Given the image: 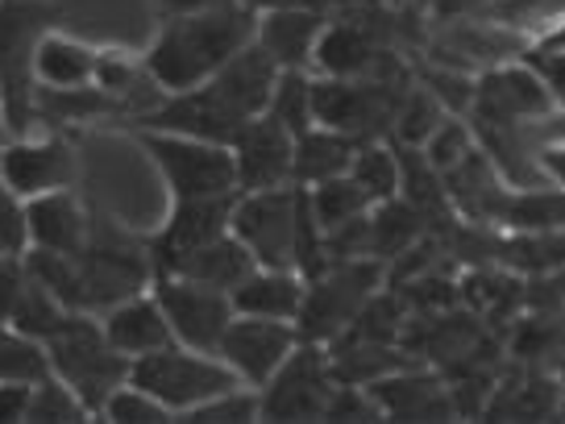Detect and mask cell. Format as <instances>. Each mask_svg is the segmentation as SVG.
Wrapping results in <instances>:
<instances>
[{
    "label": "cell",
    "instance_id": "obj_11",
    "mask_svg": "<svg viewBox=\"0 0 565 424\" xmlns=\"http://www.w3.org/2000/svg\"><path fill=\"white\" fill-rule=\"evenodd\" d=\"M300 346L296 320H266V317H237L221 337L216 358L230 367L246 388H266L270 374L287 362V353Z\"/></svg>",
    "mask_w": 565,
    "mask_h": 424
},
{
    "label": "cell",
    "instance_id": "obj_2",
    "mask_svg": "<svg viewBox=\"0 0 565 424\" xmlns=\"http://www.w3.org/2000/svg\"><path fill=\"white\" fill-rule=\"evenodd\" d=\"M58 9L46 0H0V105L13 138H25L38 121L34 51L42 34L54 30Z\"/></svg>",
    "mask_w": 565,
    "mask_h": 424
},
{
    "label": "cell",
    "instance_id": "obj_19",
    "mask_svg": "<svg viewBox=\"0 0 565 424\" xmlns=\"http://www.w3.org/2000/svg\"><path fill=\"white\" fill-rule=\"evenodd\" d=\"M100 329L105 337L113 341V350H121L129 362L141 358V353L150 350H162V346H171L175 337H171V325L162 317V304L154 296H129V300L113 304L100 320Z\"/></svg>",
    "mask_w": 565,
    "mask_h": 424
},
{
    "label": "cell",
    "instance_id": "obj_33",
    "mask_svg": "<svg viewBox=\"0 0 565 424\" xmlns=\"http://www.w3.org/2000/svg\"><path fill=\"white\" fill-rule=\"evenodd\" d=\"M266 117H275L282 129H291L300 138L303 129H312L317 117H312V80L308 71H279V84H275V96L266 105Z\"/></svg>",
    "mask_w": 565,
    "mask_h": 424
},
{
    "label": "cell",
    "instance_id": "obj_31",
    "mask_svg": "<svg viewBox=\"0 0 565 424\" xmlns=\"http://www.w3.org/2000/svg\"><path fill=\"white\" fill-rule=\"evenodd\" d=\"M308 204H312L317 225L324 233L337 230V225H345V221H358V216H366V212L374 209L371 195L358 188L353 176H337V179L317 183V188H308Z\"/></svg>",
    "mask_w": 565,
    "mask_h": 424
},
{
    "label": "cell",
    "instance_id": "obj_22",
    "mask_svg": "<svg viewBox=\"0 0 565 424\" xmlns=\"http://www.w3.org/2000/svg\"><path fill=\"white\" fill-rule=\"evenodd\" d=\"M366 391L374 395V404L383 407L395 421H441L454 412L449 391H441V383L433 374H407L391 371L383 379L366 383Z\"/></svg>",
    "mask_w": 565,
    "mask_h": 424
},
{
    "label": "cell",
    "instance_id": "obj_47",
    "mask_svg": "<svg viewBox=\"0 0 565 424\" xmlns=\"http://www.w3.org/2000/svg\"><path fill=\"white\" fill-rule=\"evenodd\" d=\"M162 4L171 18H183V13H209V9H230V4H242V0H154Z\"/></svg>",
    "mask_w": 565,
    "mask_h": 424
},
{
    "label": "cell",
    "instance_id": "obj_30",
    "mask_svg": "<svg viewBox=\"0 0 565 424\" xmlns=\"http://www.w3.org/2000/svg\"><path fill=\"white\" fill-rule=\"evenodd\" d=\"M482 18L503 25V30H512L515 38H524L532 46L557 21H565V0H487V13Z\"/></svg>",
    "mask_w": 565,
    "mask_h": 424
},
{
    "label": "cell",
    "instance_id": "obj_46",
    "mask_svg": "<svg viewBox=\"0 0 565 424\" xmlns=\"http://www.w3.org/2000/svg\"><path fill=\"white\" fill-rule=\"evenodd\" d=\"M541 171H545V179H553L557 188H565V138L541 146Z\"/></svg>",
    "mask_w": 565,
    "mask_h": 424
},
{
    "label": "cell",
    "instance_id": "obj_13",
    "mask_svg": "<svg viewBox=\"0 0 565 424\" xmlns=\"http://www.w3.org/2000/svg\"><path fill=\"white\" fill-rule=\"evenodd\" d=\"M79 176V159L63 138H9L0 150V179L18 195L34 200L46 192H63Z\"/></svg>",
    "mask_w": 565,
    "mask_h": 424
},
{
    "label": "cell",
    "instance_id": "obj_44",
    "mask_svg": "<svg viewBox=\"0 0 565 424\" xmlns=\"http://www.w3.org/2000/svg\"><path fill=\"white\" fill-rule=\"evenodd\" d=\"M30 287V266L25 258H0V325H9L18 300Z\"/></svg>",
    "mask_w": 565,
    "mask_h": 424
},
{
    "label": "cell",
    "instance_id": "obj_14",
    "mask_svg": "<svg viewBox=\"0 0 565 424\" xmlns=\"http://www.w3.org/2000/svg\"><path fill=\"white\" fill-rule=\"evenodd\" d=\"M233 167H237V188L242 192H263V188H287L296 183V134L282 129L275 117H254L242 125V134L233 138Z\"/></svg>",
    "mask_w": 565,
    "mask_h": 424
},
{
    "label": "cell",
    "instance_id": "obj_12",
    "mask_svg": "<svg viewBox=\"0 0 565 424\" xmlns=\"http://www.w3.org/2000/svg\"><path fill=\"white\" fill-rule=\"evenodd\" d=\"M387 84H371V80H329L320 75L312 80V117L324 129L350 134L358 141H371L383 125L395 117L391 92H383Z\"/></svg>",
    "mask_w": 565,
    "mask_h": 424
},
{
    "label": "cell",
    "instance_id": "obj_7",
    "mask_svg": "<svg viewBox=\"0 0 565 424\" xmlns=\"http://www.w3.org/2000/svg\"><path fill=\"white\" fill-rule=\"evenodd\" d=\"M379 283V266L362 258H345L337 266H324L317 279L303 287V308L296 317L303 341H329L345 333L358 308L371 300V287Z\"/></svg>",
    "mask_w": 565,
    "mask_h": 424
},
{
    "label": "cell",
    "instance_id": "obj_16",
    "mask_svg": "<svg viewBox=\"0 0 565 424\" xmlns=\"http://www.w3.org/2000/svg\"><path fill=\"white\" fill-rule=\"evenodd\" d=\"M275 84H279V63H275L258 42L242 46V51L233 54L230 63L209 80V88L216 92V96L225 100V108H230L233 117H242V121L263 117L266 105H270V96H275Z\"/></svg>",
    "mask_w": 565,
    "mask_h": 424
},
{
    "label": "cell",
    "instance_id": "obj_49",
    "mask_svg": "<svg viewBox=\"0 0 565 424\" xmlns=\"http://www.w3.org/2000/svg\"><path fill=\"white\" fill-rule=\"evenodd\" d=\"M13 138V134H9V121H4V105H0V150H4V141Z\"/></svg>",
    "mask_w": 565,
    "mask_h": 424
},
{
    "label": "cell",
    "instance_id": "obj_34",
    "mask_svg": "<svg viewBox=\"0 0 565 424\" xmlns=\"http://www.w3.org/2000/svg\"><path fill=\"white\" fill-rule=\"evenodd\" d=\"M399 195H404L412 209H420V216L445 200L441 171L424 159L420 146H404L399 150Z\"/></svg>",
    "mask_w": 565,
    "mask_h": 424
},
{
    "label": "cell",
    "instance_id": "obj_5",
    "mask_svg": "<svg viewBox=\"0 0 565 424\" xmlns=\"http://www.w3.org/2000/svg\"><path fill=\"white\" fill-rule=\"evenodd\" d=\"M141 150L159 167L162 183L171 188V200H221V195L242 192L230 146L146 129L141 134Z\"/></svg>",
    "mask_w": 565,
    "mask_h": 424
},
{
    "label": "cell",
    "instance_id": "obj_38",
    "mask_svg": "<svg viewBox=\"0 0 565 424\" xmlns=\"http://www.w3.org/2000/svg\"><path fill=\"white\" fill-rule=\"evenodd\" d=\"M84 416H92L88 407H84V400L75 395V391L58 379V374H51V379H42V383H34V395H30V416L25 421L30 424H42V421H84Z\"/></svg>",
    "mask_w": 565,
    "mask_h": 424
},
{
    "label": "cell",
    "instance_id": "obj_37",
    "mask_svg": "<svg viewBox=\"0 0 565 424\" xmlns=\"http://www.w3.org/2000/svg\"><path fill=\"white\" fill-rule=\"evenodd\" d=\"M100 421H117V424H162L175 421L171 407H162L150 391L134 388V383H121V388L108 395V404L100 407Z\"/></svg>",
    "mask_w": 565,
    "mask_h": 424
},
{
    "label": "cell",
    "instance_id": "obj_39",
    "mask_svg": "<svg viewBox=\"0 0 565 424\" xmlns=\"http://www.w3.org/2000/svg\"><path fill=\"white\" fill-rule=\"evenodd\" d=\"M30 254V204L0 179V258Z\"/></svg>",
    "mask_w": 565,
    "mask_h": 424
},
{
    "label": "cell",
    "instance_id": "obj_42",
    "mask_svg": "<svg viewBox=\"0 0 565 424\" xmlns=\"http://www.w3.org/2000/svg\"><path fill=\"white\" fill-rule=\"evenodd\" d=\"M424 88L433 92V96H437L454 117H461V113H470V108H475V80L458 67L454 71H428Z\"/></svg>",
    "mask_w": 565,
    "mask_h": 424
},
{
    "label": "cell",
    "instance_id": "obj_1",
    "mask_svg": "<svg viewBox=\"0 0 565 424\" xmlns=\"http://www.w3.org/2000/svg\"><path fill=\"white\" fill-rule=\"evenodd\" d=\"M254 9L230 4V9H209V13H183L167 18L159 38L146 51V71L167 96L192 92L209 84L216 71L230 63L233 54L254 42Z\"/></svg>",
    "mask_w": 565,
    "mask_h": 424
},
{
    "label": "cell",
    "instance_id": "obj_29",
    "mask_svg": "<svg viewBox=\"0 0 565 424\" xmlns=\"http://www.w3.org/2000/svg\"><path fill=\"white\" fill-rule=\"evenodd\" d=\"M51 350L42 337H30L21 329H9L0 325V383H42L51 379Z\"/></svg>",
    "mask_w": 565,
    "mask_h": 424
},
{
    "label": "cell",
    "instance_id": "obj_8",
    "mask_svg": "<svg viewBox=\"0 0 565 424\" xmlns=\"http://www.w3.org/2000/svg\"><path fill=\"white\" fill-rule=\"evenodd\" d=\"M337 388L333 362L324 358L317 341H303L287 353L279 371L258 395V421H317Z\"/></svg>",
    "mask_w": 565,
    "mask_h": 424
},
{
    "label": "cell",
    "instance_id": "obj_20",
    "mask_svg": "<svg viewBox=\"0 0 565 424\" xmlns=\"http://www.w3.org/2000/svg\"><path fill=\"white\" fill-rule=\"evenodd\" d=\"M30 204V246L38 250H54V254H79L88 246V212L75 195L63 188V192H46L25 200Z\"/></svg>",
    "mask_w": 565,
    "mask_h": 424
},
{
    "label": "cell",
    "instance_id": "obj_24",
    "mask_svg": "<svg viewBox=\"0 0 565 424\" xmlns=\"http://www.w3.org/2000/svg\"><path fill=\"white\" fill-rule=\"evenodd\" d=\"M96 54L88 42L58 30H46L34 51V80L38 88H88L96 80Z\"/></svg>",
    "mask_w": 565,
    "mask_h": 424
},
{
    "label": "cell",
    "instance_id": "obj_21",
    "mask_svg": "<svg viewBox=\"0 0 565 424\" xmlns=\"http://www.w3.org/2000/svg\"><path fill=\"white\" fill-rule=\"evenodd\" d=\"M445 195L458 200L461 212H470L475 221H499L508 209V179L499 176V167L487 159V150H470L458 167L445 171Z\"/></svg>",
    "mask_w": 565,
    "mask_h": 424
},
{
    "label": "cell",
    "instance_id": "obj_15",
    "mask_svg": "<svg viewBox=\"0 0 565 424\" xmlns=\"http://www.w3.org/2000/svg\"><path fill=\"white\" fill-rule=\"evenodd\" d=\"M233 200L237 195H221V200H175V209L162 221V233L154 237V250H150L154 275H171L179 266V258H188L204 242L230 233Z\"/></svg>",
    "mask_w": 565,
    "mask_h": 424
},
{
    "label": "cell",
    "instance_id": "obj_9",
    "mask_svg": "<svg viewBox=\"0 0 565 424\" xmlns=\"http://www.w3.org/2000/svg\"><path fill=\"white\" fill-rule=\"evenodd\" d=\"M154 300L162 304L171 337L179 346L200 353L221 350V337L230 329V320L237 317L230 292H216V287H204V283L183 279V275H159L154 279Z\"/></svg>",
    "mask_w": 565,
    "mask_h": 424
},
{
    "label": "cell",
    "instance_id": "obj_18",
    "mask_svg": "<svg viewBox=\"0 0 565 424\" xmlns=\"http://www.w3.org/2000/svg\"><path fill=\"white\" fill-rule=\"evenodd\" d=\"M303 279L300 271L287 266H254L246 279L233 287V312L266 320H296L303 308Z\"/></svg>",
    "mask_w": 565,
    "mask_h": 424
},
{
    "label": "cell",
    "instance_id": "obj_10",
    "mask_svg": "<svg viewBox=\"0 0 565 424\" xmlns=\"http://www.w3.org/2000/svg\"><path fill=\"white\" fill-rule=\"evenodd\" d=\"M553 96H548L545 80L536 75L529 59L520 63H499L487 67L475 80V113L487 125H524V121H548L553 113Z\"/></svg>",
    "mask_w": 565,
    "mask_h": 424
},
{
    "label": "cell",
    "instance_id": "obj_25",
    "mask_svg": "<svg viewBox=\"0 0 565 424\" xmlns=\"http://www.w3.org/2000/svg\"><path fill=\"white\" fill-rule=\"evenodd\" d=\"M362 141L350 138V134H337V129H324V125H312L296 138V167H291V179L300 188H317L324 179L350 176V162L358 155Z\"/></svg>",
    "mask_w": 565,
    "mask_h": 424
},
{
    "label": "cell",
    "instance_id": "obj_17",
    "mask_svg": "<svg viewBox=\"0 0 565 424\" xmlns=\"http://www.w3.org/2000/svg\"><path fill=\"white\" fill-rule=\"evenodd\" d=\"M320 34H324L320 13L303 9V4H291V0L263 9V18H258V25H254V42L279 63V71L312 67V54H317Z\"/></svg>",
    "mask_w": 565,
    "mask_h": 424
},
{
    "label": "cell",
    "instance_id": "obj_32",
    "mask_svg": "<svg viewBox=\"0 0 565 424\" xmlns=\"http://www.w3.org/2000/svg\"><path fill=\"white\" fill-rule=\"evenodd\" d=\"M350 176L371 195V204H383L391 195H399V155L379 141H362L350 162Z\"/></svg>",
    "mask_w": 565,
    "mask_h": 424
},
{
    "label": "cell",
    "instance_id": "obj_48",
    "mask_svg": "<svg viewBox=\"0 0 565 424\" xmlns=\"http://www.w3.org/2000/svg\"><path fill=\"white\" fill-rule=\"evenodd\" d=\"M532 46H545V51H565V21H557V25H553L541 42H532Z\"/></svg>",
    "mask_w": 565,
    "mask_h": 424
},
{
    "label": "cell",
    "instance_id": "obj_41",
    "mask_svg": "<svg viewBox=\"0 0 565 424\" xmlns=\"http://www.w3.org/2000/svg\"><path fill=\"white\" fill-rule=\"evenodd\" d=\"M420 150H424V159L433 162V167H437V171L445 176L449 167H458V162L466 159L470 150H475V134H470V129H466L458 117H449V121L437 125V134L424 141Z\"/></svg>",
    "mask_w": 565,
    "mask_h": 424
},
{
    "label": "cell",
    "instance_id": "obj_27",
    "mask_svg": "<svg viewBox=\"0 0 565 424\" xmlns=\"http://www.w3.org/2000/svg\"><path fill=\"white\" fill-rule=\"evenodd\" d=\"M499 221L515 233H565V188L536 183V188L508 195V209Z\"/></svg>",
    "mask_w": 565,
    "mask_h": 424
},
{
    "label": "cell",
    "instance_id": "obj_50",
    "mask_svg": "<svg viewBox=\"0 0 565 424\" xmlns=\"http://www.w3.org/2000/svg\"><path fill=\"white\" fill-rule=\"evenodd\" d=\"M242 4H249V9H270V4H279V0H242Z\"/></svg>",
    "mask_w": 565,
    "mask_h": 424
},
{
    "label": "cell",
    "instance_id": "obj_28",
    "mask_svg": "<svg viewBox=\"0 0 565 424\" xmlns=\"http://www.w3.org/2000/svg\"><path fill=\"white\" fill-rule=\"evenodd\" d=\"M420 237V209H412L404 195H391L371 209V254L374 258H399Z\"/></svg>",
    "mask_w": 565,
    "mask_h": 424
},
{
    "label": "cell",
    "instance_id": "obj_26",
    "mask_svg": "<svg viewBox=\"0 0 565 424\" xmlns=\"http://www.w3.org/2000/svg\"><path fill=\"white\" fill-rule=\"evenodd\" d=\"M374 63H379V46L362 25H329L312 54V67L329 80H366Z\"/></svg>",
    "mask_w": 565,
    "mask_h": 424
},
{
    "label": "cell",
    "instance_id": "obj_43",
    "mask_svg": "<svg viewBox=\"0 0 565 424\" xmlns=\"http://www.w3.org/2000/svg\"><path fill=\"white\" fill-rule=\"evenodd\" d=\"M524 59H529L532 67H536V75L545 80V88H548V96H553V105L565 108V51L529 46V51H524Z\"/></svg>",
    "mask_w": 565,
    "mask_h": 424
},
{
    "label": "cell",
    "instance_id": "obj_35",
    "mask_svg": "<svg viewBox=\"0 0 565 424\" xmlns=\"http://www.w3.org/2000/svg\"><path fill=\"white\" fill-rule=\"evenodd\" d=\"M391 121H395V138L404 141V146H424V141L437 134V125L445 121V105L428 88H416L407 92V96H399Z\"/></svg>",
    "mask_w": 565,
    "mask_h": 424
},
{
    "label": "cell",
    "instance_id": "obj_3",
    "mask_svg": "<svg viewBox=\"0 0 565 424\" xmlns=\"http://www.w3.org/2000/svg\"><path fill=\"white\" fill-rule=\"evenodd\" d=\"M46 350H51L54 374L84 400L92 416H100L108 395L129 383V358L113 350L105 329L88 320V312H67V320L46 337Z\"/></svg>",
    "mask_w": 565,
    "mask_h": 424
},
{
    "label": "cell",
    "instance_id": "obj_23",
    "mask_svg": "<svg viewBox=\"0 0 565 424\" xmlns=\"http://www.w3.org/2000/svg\"><path fill=\"white\" fill-rule=\"evenodd\" d=\"M254 254L242 246V237L237 233H221V237H212L204 242L200 250H192L188 258H179V266L171 275H183V279H195L204 283V287H216V292H230L246 279L249 271H254Z\"/></svg>",
    "mask_w": 565,
    "mask_h": 424
},
{
    "label": "cell",
    "instance_id": "obj_36",
    "mask_svg": "<svg viewBox=\"0 0 565 424\" xmlns=\"http://www.w3.org/2000/svg\"><path fill=\"white\" fill-rule=\"evenodd\" d=\"M63 320H67V308L30 275V287H25V296H21L18 308H13V317H9V329H21V333L46 341Z\"/></svg>",
    "mask_w": 565,
    "mask_h": 424
},
{
    "label": "cell",
    "instance_id": "obj_6",
    "mask_svg": "<svg viewBox=\"0 0 565 424\" xmlns=\"http://www.w3.org/2000/svg\"><path fill=\"white\" fill-rule=\"evenodd\" d=\"M230 230L254 254L258 266H287L296 271V230H300V183L237 192Z\"/></svg>",
    "mask_w": 565,
    "mask_h": 424
},
{
    "label": "cell",
    "instance_id": "obj_45",
    "mask_svg": "<svg viewBox=\"0 0 565 424\" xmlns=\"http://www.w3.org/2000/svg\"><path fill=\"white\" fill-rule=\"evenodd\" d=\"M30 383H0V424L4 421H25L30 416Z\"/></svg>",
    "mask_w": 565,
    "mask_h": 424
},
{
    "label": "cell",
    "instance_id": "obj_40",
    "mask_svg": "<svg viewBox=\"0 0 565 424\" xmlns=\"http://www.w3.org/2000/svg\"><path fill=\"white\" fill-rule=\"evenodd\" d=\"M179 421H192V424H209V421H221V424H233V421H258V395L242 383V388L233 391H221V395H212L204 400L200 407L192 412H183Z\"/></svg>",
    "mask_w": 565,
    "mask_h": 424
},
{
    "label": "cell",
    "instance_id": "obj_4",
    "mask_svg": "<svg viewBox=\"0 0 565 424\" xmlns=\"http://www.w3.org/2000/svg\"><path fill=\"white\" fill-rule=\"evenodd\" d=\"M129 383L141 391H150L162 407H171L175 416L200 407L204 400L221 395V391L242 388V379L216 358V353H200L188 346H162L129 362Z\"/></svg>",
    "mask_w": 565,
    "mask_h": 424
}]
</instances>
